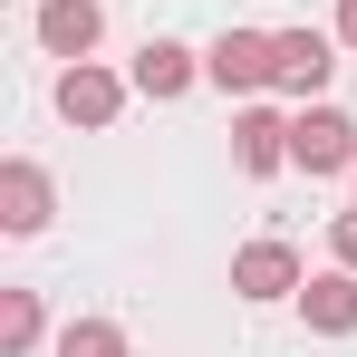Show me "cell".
<instances>
[{
    "instance_id": "cell-1",
    "label": "cell",
    "mask_w": 357,
    "mask_h": 357,
    "mask_svg": "<svg viewBox=\"0 0 357 357\" xmlns=\"http://www.w3.org/2000/svg\"><path fill=\"white\" fill-rule=\"evenodd\" d=\"M126 97H135V77H116V68H97V59H68L59 87H49V107H59L68 126H87V135H107V126L126 116Z\"/></svg>"
},
{
    "instance_id": "cell-2",
    "label": "cell",
    "mask_w": 357,
    "mask_h": 357,
    "mask_svg": "<svg viewBox=\"0 0 357 357\" xmlns=\"http://www.w3.org/2000/svg\"><path fill=\"white\" fill-rule=\"evenodd\" d=\"M203 77H213L222 97H261V87L280 77V29H222V39L203 49Z\"/></svg>"
},
{
    "instance_id": "cell-3",
    "label": "cell",
    "mask_w": 357,
    "mask_h": 357,
    "mask_svg": "<svg viewBox=\"0 0 357 357\" xmlns=\"http://www.w3.org/2000/svg\"><path fill=\"white\" fill-rule=\"evenodd\" d=\"M290 165H299V174H357V126L309 97V107L290 116Z\"/></svg>"
},
{
    "instance_id": "cell-4",
    "label": "cell",
    "mask_w": 357,
    "mask_h": 357,
    "mask_svg": "<svg viewBox=\"0 0 357 357\" xmlns=\"http://www.w3.org/2000/svg\"><path fill=\"white\" fill-rule=\"evenodd\" d=\"M49 213H59V183H49V165L10 155V165H0V232H10V241H29V232H49Z\"/></svg>"
},
{
    "instance_id": "cell-5",
    "label": "cell",
    "mask_w": 357,
    "mask_h": 357,
    "mask_svg": "<svg viewBox=\"0 0 357 357\" xmlns=\"http://www.w3.org/2000/svg\"><path fill=\"white\" fill-rule=\"evenodd\" d=\"M29 29H39V49H49V59H97V39H107V0H39V20H29Z\"/></svg>"
},
{
    "instance_id": "cell-6",
    "label": "cell",
    "mask_w": 357,
    "mask_h": 357,
    "mask_svg": "<svg viewBox=\"0 0 357 357\" xmlns=\"http://www.w3.org/2000/svg\"><path fill=\"white\" fill-rule=\"evenodd\" d=\"M126 77H135V97L174 107V97H193V87H203V49H183V39H145Z\"/></svg>"
},
{
    "instance_id": "cell-7",
    "label": "cell",
    "mask_w": 357,
    "mask_h": 357,
    "mask_svg": "<svg viewBox=\"0 0 357 357\" xmlns=\"http://www.w3.org/2000/svg\"><path fill=\"white\" fill-rule=\"evenodd\" d=\"M299 319H309V338H357V271L348 261L299 280Z\"/></svg>"
},
{
    "instance_id": "cell-8",
    "label": "cell",
    "mask_w": 357,
    "mask_h": 357,
    "mask_svg": "<svg viewBox=\"0 0 357 357\" xmlns=\"http://www.w3.org/2000/svg\"><path fill=\"white\" fill-rule=\"evenodd\" d=\"M232 165H241L251 183H261V174H280V165H290V116L251 97V107L232 116Z\"/></svg>"
},
{
    "instance_id": "cell-9",
    "label": "cell",
    "mask_w": 357,
    "mask_h": 357,
    "mask_svg": "<svg viewBox=\"0 0 357 357\" xmlns=\"http://www.w3.org/2000/svg\"><path fill=\"white\" fill-rule=\"evenodd\" d=\"M328 68H338V29H280V77H271L280 97L309 107V97L328 87Z\"/></svg>"
},
{
    "instance_id": "cell-10",
    "label": "cell",
    "mask_w": 357,
    "mask_h": 357,
    "mask_svg": "<svg viewBox=\"0 0 357 357\" xmlns=\"http://www.w3.org/2000/svg\"><path fill=\"white\" fill-rule=\"evenodd\" d=\"M299 280H309V271H299L290 241H241L232 251V290L241 299H299Z\"/></svg>"
},
{
    "instance_id": "cell-11",
    "label": "cell",
    "mask_w": 357,
    "mask_h": 357,
    "mask_svg": "<svg viewBox=\"0 0 357 357\" xmlns=\"http://www.w3.org/2000/svg\"><path fill=\"white\" fill-rule=\"evenodd\" d=\"M39 338H49L39 290H0V357H39Z\"/></svg>"
},
{
    "instance_id": "cell-12",
    "label": "cell",
    "mask_w": 357,
    "mask_h": 357,
    "mask_svg": "<svg viewBox=\"0 0 357 357\" xmlns=\"http://www.w3.org/2000/svg\"><path fill=\"white\" fill-rule=\"evenodd\" d=\"M49 357H135V348H126L116 319H68L59 338H49Z\"/></svg>"
},
{
    "instance_id": "cell-13",
    "label": "cell",
    "mask_w": 357,
    "mask_h": 357,
    "mask_svg": "<svg viewBox=\"0 0 357 357\" xmlns=\"http://www.w3.org/2000/svg\"><path fill=\"white\" fill-rule=\"evenodd\" d=\"M328 261H348V271H357V213H338V222H328Z\"/></svg>"
},
{
    "instance_id": "cell-14",
    "label": "cell",
    "mask_w": 357,
    "mask_h": 357,
    "mask_svg": "<svg viewBox=\"0 0 357 357\" xmlns=\"http://www.w3.org/2000/svg\"><path fill=\"white\" fill-rule=\"evenodd\" d=\"M328 29H338V49L357 59V0H338V20H328Z\"/></svg>"
},
{
    "instance_id": "cell-15",
    "label": "cell",
    "mask_w": 357,
    "mask_h": 357,
    "mask_svg": "<svg viewBox=\"0 0 357 357\" xmlns=\"http://www.w3.org/2000/svg\"><path fill=\"white\" fill-rule=\"evenodd\" d=\"M348 183H357V174H348Z\"/></svg>"
}]
</instances>
